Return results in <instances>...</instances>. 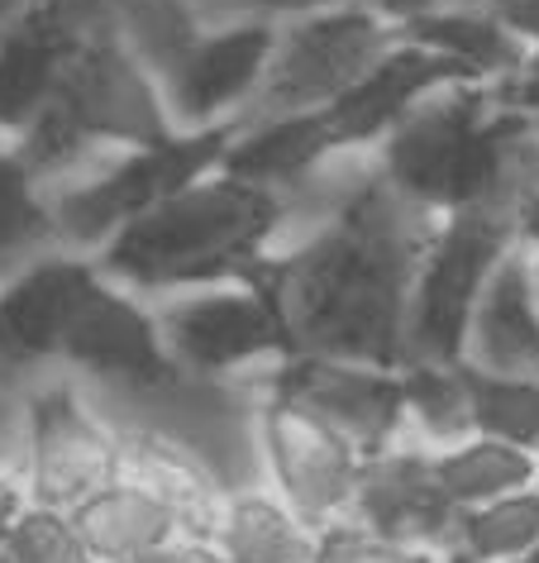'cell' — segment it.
<instances>
[{"instance_id":"37","label":"cell","mask_w":539,"mask_h":563,"mask_svg":"<svg viewBox=\"0 0 539 563\" xmlns=\"http://www.w3.org/2000/svg\"><path fill=\"white\" fill-rule=\"evenodd\" d=\"M535 267H539V258H535Z\"/></svg>"},{"instance_id":"17","label":"cell","mask_w":539,"mask_h":563,"mask_svg":"<svg viewBox=\"0 0 539 563\" xmlns=\"http://www.w3.org/2000/svg\"><path fill=\"white\" fill-rule=\"evenodd\" d=\"M463 363L482 373L539 377V267L525 244L492 267L468 320Z\"/></svg>"},{"instance_id":"18","label":"cell","mask_w":539,"mask_h":563,"mask_svg":"<svg viewBox=\"0 0 539 563\" xmlns=\"http://www.w3.org/2000/svg\"><path fill=\"white\" fill-rule=\"evenodd\" d=\"M81 540H87L96 563H130L148 549H163L191 534L187 516L173 497H163L148 477L134 468H120L106 487H96L73 511Z\"/></svg>"},{"instance_id":"8","label":"cell","mask_w":539,"mask_h":563,"mask_svg":"<svg viewBox=\"0 0 539 563\" xmlns=\"http://www.w3.org/2000/svg\"><path fill=\"white\" fill-rule=\"evenodd\" d=\"M153 311H158L163 344L182 377L220 383V377L296 358L287 320L258 282H220V287L177 291V297L153 301Z\"/></svg>"},{"instance_id":"10","label":"cell","mask_w":539,"mask_h":563,"mask_svg":"<svg viewBox=\"0 0 539 563\" xmlns=\"http://www.w3.org/2000/svg\"><path fill=\"white\" fill-rule=\"evenodd\" d=\"M263 391L296 401L301 411L324 420L334 434L359 449L363 459L387 454L406 440V387L402 368H373V363L296 354L267 368Z\"/></svg>"},{"instance_id":"11","label":"cell","mask_w":539,"mask_h":563,"mask_svg":"<svg viewBox=\"0 0 539 563\" xmlns=\"http://www.w3.org/2000/svg\"><path fill=\"white\" fill-rule=\"evenodd\" d=\"M120 468L124 444L96 420V411L77 397L73 383L34 391L30 434H24V497H30V506L77 511Z\"/></svg>"},{"instance_id":"22","label":"cell","mask_w":539,"mask_h":563,"mask_svg":"<svg viewBox=\"0 0 539 563\" xmlns=\"http://www.w3.org/2000/svg\"><path fill=\"white\" fill-rule=\"evenodd\" d=\"M44 244H58L53 196L15 144H0V267L34 263Z\"/></svg>"},{"instance_id":"20","label":"cell","mask_w":539,"mask_h":563,"mask_svg":"<svg viewBox=\"0 0 539 563\" xmlns=\"http://www.w3.org/2000/svg\"><path fill=\"white\" fill-rule=\"evenodd\" d=\"M402 38L463 63L468 73H473V81H487V87H502V81L520 77L535 58V53L525 48L487 5H477V0H453V5H439L430 15L402 24Z\"/></svg>"},{"instance_id":"24","label":"cell","mask_w":539,"mask_h":563,"mask_svg":"<svg viewBox=\"0 0 539 563\" xmlns=\"http://www.w3.org/2000/svg\"><path fill=\"white\" fill-rule=\"evenodd\" d=\"M406 387V430L425 449H449L473 440V411L459 363H410L402 368Z\"/></svg>"},{"instance_id":"1","label":"cell","mask_w":539,"mask_h":563,"mask_svg":"<svg viewBox=\"0 0 539 563\" xmlns=\"http://www.w3.org/2000/svg\"><path fill=\"white\" fill-rule=\"evenodd\" d=\"M435 216L410 206L373 167H349L306 230L258 263V282L287 320L296 354L410 368V297Z\"/></svg>"},{"instance_id":"15","label":"cell","mask_w":539,"mask_h":563,"mask_svg":"<svg viewBox=\"0 0 539 563\" xmlns=\"http://www.w3.org/2000/svg\"><path fill=\"white\" fill-rule=\"evenodd\" d=\"M344 520L382 534V540L420 544L444 554L453 540V526H459V506L439 487L435 449L402 440L387 454L363 463L359 492H353V506Z\"/></svg>"},{"instance_id":"16","label":"cell","mask_w":539,"mask_h":563,"mask_svg":"<svg viewBox=\"0 0 539 563\" xmlns=\"http://www.w3.org/2000/svg\"><path fill=\"white\" fill-rule=\"evenodd\" d=\"M101 277L91 253H38L0 287V363H48L63 354V340Z\"/></svg>"},{"instance_id":"27","label":"cell","mask_w":539,"mask_h":563,"mask_svg":"<svg viewBox=\"0 0 539 563\" xmlns=\"http://www.w3.org/2000/svg\"><path fill=\"white\" fill-rule=\"evenodd\" d=\"M0 563H96L81 540L73 511L24 506L20 520L0 540Z\"/></svg>"},{"instance_id":"2","label":"cell","mask_w":539,"mask_h":563,"mask_svg":"<svg viewBox=\"0 0 539 563\" xmlns=\"http://www.w3.org/2000/svg\"><path fill=\"white\" fill-rule=\"evenodd\" d=\"M377 173L430 216L506 206L539 191V130L487 81L425 96L373 148Z\"/></svg>"},{"instance_id":"21","label":"cell","mask_w":539,"mask_h":563,"mask_svg":"<svg viewBox=\"0 0 539 563\" xmlns=\"http://www.w3.org/2000/svg\"><path fill=\"white\" fill-rule=\"evenodd\" d=\"M435 473L439 487L449 492V501L459 511H473V506L516 497L525 487H539V454H525V449L506 444V440H487V434H473L463 444L435 449Z\"/></svg>"},{"instance_id":"6","label":"cell","mask_w":539,"mask_h":563,"mask_svg":"<svg viewBox=\"0 0 539 563\" xmlns=\"http://www.w3.org/2000/svg\"><path fill=\"white\" fill-rule=\"evenodd\" d=\"M402 44V24L377 15L363 0L316 10V15L277 24V48L253 106L239 124L306 115L339 101L353 81H363L387 53Z\"/></svg>"},{"instance_id":"3","label":"cell","mask_w":539,"mask_h":563,"mask_svg":"<svg viewBox=\"0 0 539 563\" xmlns=\"http://www.w3.org/2000/svg\"><path fill=\"white\" fill-rule=\"evenodd\" d=\"M292 191L258 187L234 173H210L187 191L167 196L148 216L130 220L96 249V267L130 287L144 301H163L177 291L249 282L258 263L287 239Z\"/></svg>"},{"instance_id":"35","label":"cell","mask_w":539,"mask_h":563,"mask_svg":"<svg viewBox=\"0 0 539 563\" xmlns=\"http://www.w3.org/2000/svg\"><path fill=\"white\" fill-rule=\"evenodd\" d=\"M24 5H30V0H0V30H6V24H10V20H15V15H20V10H24Z\"/></svg>"},{"instance_id":"30","label":"cell","mask_w":539,"mask_h":563,"mask_svg":"<svg viewBox=\"0 0 539 563\" xmlns=\"http://www.w3.org/2000/svg\"><path fill=\"white\" fill-rule=\"evenodd\" d=\"M130 563H220V554L206 540H196V534H182V540L163 544V549H148V554H139Z\"/></svg>"},{"instance_id":"9","label":"cell","mask_w":539,"mask_h":563,"mask_svg":"<svg viewBox=\"0 0 539 563\" xmlns=\"http://www.w3.org/2000/svg\"><path fill=\"white\" fill-rule=\"evenodd\" d=\"M258 454L267 468V487L310 530H324L349 516L367 463L344 434H334L324 420L287 397H273V391H263L258 401Z\"/></svg>"},{"instance_id":"26","label":"cell","mask_w":539,"mask_h":563,"mask_svg":"<svg viewBox=\"0 0 539 563\" xmlns=\"http://www.w3.org/2000/svg\"><path fill=\"white\" fill-rule=\"evenodd\" d=\"M463 368L468 387V411H473V430L487 440H506L539 454V377H506V373H482L473 363Z\"/></svg>"},{"instance_id":"23","label":"cell","mask_w":539,"mask_h":563,"mask_svg":"<svg viewBox=\"0 0 539 563\" xmlns=\"http://www.w3.org/2000/svg\"><path fill=\"white\" fill-rule=\"evenodd\" d=\"M110 20L130 53L163 81L187 58V48L206 34V20L191 0H110Z\"/></svg>"},{"instance_id":"28","label":"cell","mask_w":539,"mask_h":563,"mask_svg":"<svg viewBox=\"0 0 539 563\" xmlns=\"http://www.w3.org/2000/svg\"><path fill=\"white\" fill-rule=\"evenodd\" d=\"M310 563H444V554L420 544L382 540V534L353 526V520H334V526L316 534V559Z\"/></svg>"},{"instance_id":"12","label":"cell","mask_w":539,"mask_h":563,"mask_svg":"<svg viewBox=\"0 0 539 563\" xmlns=\"http://www.w3.org/2000/svg\"><path fill=\"white\" fill-rule=\"evenodd\" d=\"M110 20V0H30L0 30V144L44 115L81 44Z\"/></svg>"},{"instance_id":"5","label":"cell","mask_w":539,"mask_h":563,"mask_svg":"<svg viewBox=\"0 0 539 563\" xmlns=\"http://www.w3.org/2000/svg\"><path fill=\"white\" fill-rule=\"evenodd\" d=\"M244 124H210V130H177L163 144L124 148L101 173L67 177L53 196V224H58V249L96 253L116 239L124 224L148 216L167 196L187 191L191 181L220 173L224 153Z\"/></svg>"},{"instance_id":"13","label":"cell","mask_w":539,"mask_h":563,"mask_svg":"<svg viewBox=\"0 0 539 563\" xmlns=\"http://www.w3.org/2000/svg\"><path fill=\"white\" fill-rule=\"evenodd\" d=\"M58 358L96 383L139 391V397H158V391H173L182 383V368L163 344L153 301L134 297L130 287L110 282L106 273L91 282Z\"/></svg>"},{"instance_id":"4","label":"cell","mask_w":539,"mask_h":563,"mask_svg":"<svg viewBox=\"0 0 539 563\" xmlns=\"http://www.w3.org/2000/svg\"><path fill=\"white\" fill-rule=\"evenodd\" d=\"M173 134L177 124L163 101V87L130 53L116 20H106L81 44L44 115L30 124V134L15 139V148L44 177V187H58L96 148H148Z\"/></svg>"},{"instance_id":"19","label":"cell","mask_w":539,"mask_h":563,"mask_svg":"<svg viewBox=\"0 0 539 563\" xmlns=\"http://www.w3.org/2000/svg\"><path fill=\"white\" fill-rule=\"evenodd\" d=\"M316 534L273 487H239L220 497L206 544L220 563H310Z\"/></svg>"},{"instance_id":"32","label":"cell","mask_w":539,"mask_h":563,"mask_svg":"<svg viewBox=\"0 0 539 563\" xmlns=\"http://www.w3.org/2000/svg\"><path fill=\"white\" fill-rule=\"evenodd\" d=\"M363 5H373L377 15H387L392 24H410L420 15H430L439 5H453V0H363Z\"/></svg>"},{"instance_id":"34","label":"cell","mask_w":539,"mask_h":563,"mask_svg":"<svg viewBox=\"0 0 539 563\" xmlns=\"http://www.w3.org/2000/svg\"><path fill=\"white\" fill-rule=\"evenodd\" d=\"M516 234H520V244L539 258V191L535 196H525L520 201V216H516Z\"/></svg>"},{"instance_id":"31","label":"cell","mask_w":539,"mask_h":563,"mask_svg":"<svg viewBox=\"0 0 539 563\" xmlns=\"http://www.w3.org/2000/svg\"><path fill=\"white\" fill-rule=\"evenodd\" d=\"M496 91H502V96H506V101H510V106H520V110H525V115H530V120H535V130H539V53H535V58H530V67H525V73H520V77H510V81H502V87H496Z\"/></svg>"},{"instance_id":"36","label":"cell","mask_w":539,"mask_h":563,"mask_svg":"<svg viewBox=\"0 0 539 563\" xmlns=\"http://www.w3.org/2000/svg\"><path fill=\"white\" fill-rule=\"evenodd\" d=\"M510 563H539V554H525V559H510Z\"/></svg>"},{"instance_id":"25","label":"cell","mask_w":539,"mask_h":563,"mask_svg":"<svg viewBox=\"0 0 539 563\" xmlns=\"http://www.w3.org/2000/svg\"><path fill=\"white\" fill-rule=\"evenodd\" d=\"M444 554H463L473 563H510L539 554V487L459 511V526H453Z\"/></svg>"},{"instance_id":"14","label":"cell","mask_w":539,"mask_h":563,"mask_svg":"<svg viewBox=\"0 0 539 563\" xmlns=\"http://www.w3.org/2000/svg\"><path fill=\"white\" fill-rule=\"evenodd\" d=\"M273 48L277 24L267 20L206 24V34L187 48V58L158 81L177 130H210V124L244 120V110L253 106L267 77Z\"/></svg>"},{"instance_id":"33","label":"cell","mask_w":539,"mask_h":563,"mask_svg":"<svg viewBox=\"0 0 539 563\" xmlns=\"http://www.w3.org/2000/svg\"><path fill=\"white\" fill-rule=\"evenodd\" d=\"M24 506H30L24 487H20V483H10V477H0V540H6V530L20 520Z\"/></svg>"},{"instance_id":"29","label":"cell","mask_w":539,"mask_h":563,"mask_svg":"<svg viewBox=\"0 0 539 563\" xmlns=\"http://www.w3.org/2000/svg\"><path fill=\"white\" fill-rule=\"evenodd\" d=\"M201 10L206 24H239V20H267V24H287L316 10L344 5V0H191Z\"/></svg>"},{"instance_id":"7","label":"cell","mask_w":539,"mask_h":563,"mask_svg":"<svg viewBox=\"0 0 539 563\" xmlns=\"http://www.w3.org/2000/svg\"><path fill=\"white\" fill-rule=\"evenodd\" d=\"M516 216L520 210L482 206L435 220L410 297V363H463L468 320L482 287L492 267L520 244Z\"/></svg>"}]
</instances>
